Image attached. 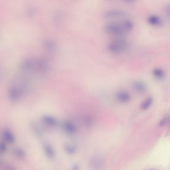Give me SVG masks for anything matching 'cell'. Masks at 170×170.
I'll return each mask as SVG.
<instances>
[{"mask_svg":"<svg viewBox=\"0 0 170 170\" xmlns=\"http://www.w3.org/2000/svg\"><path fill=\"white\" fill-rule=\"evenodd\" d=\"M116 98L119 101L123 103H126L130 101V95L126 91L120 90L118 91L116 94Z\"/></svg>","mask_w":170,"mask_h":170,"instance_id":"5b68a950","label":"cell"},{"mask_svg":"<svg viewBox=\"0 0 170 170\" xmlns=\"http://www.w3.org/2000/svg\"><path fill=\"white\" fill-rule=\"evenodd\" d=\"M122 22L124 28L127 32H130L133 29V24L130 20H125L123 21Z\"/></svg>","mask_w":170,"mask_h":170,"instance_id":"2e32d148","label":"cell"},{"mask_svg":"<svg viewBox=\"0 0 170 170\" xmlns=\"http://www.w3.org/2000/svg\"><path fill=\"white\" fill-rule=\"evenodd\" d=\"M3 137L5 140V141L8 143H14V141H16V137L13 132L10 130H4L2 133Z\"/></svg>","mask_w":170,"mask_h":170,"instance_id":"ba28073f","label":"cell"},{"mask_svg":"<svg viewBox=\"0 0 170 170\" xmlns=\"http://www.w3.org/2000/svg\"><path fill=\"white\" fill-rule=\"evenodd\" d=\"M13 154L14 156L19 159H22L26 156V153L24 149L22 148L17 147L13 150Z\"/></svg>","mask_w":170,"mask_h":170,"instance_id":"7c38bea8","label":"cell"},{"mask_svg":"<svg viewBox=\"0 0 170 170\" xmlns=\"http://www.w3.org/2000/svg\"><path fill=\"white\" fill-rule=\"evenodd\" d=\"M153 99L152 97H149L144 101L141 105V109L143 110H146L149 108L152 104Z\"/></svg>","mask_w":170,"mask_h":170,"instance_id":"4fadbf2b","label":"cell"},{"mask_svg":"<svg viewBox=\"0 0 170 170\" xmlns=\"http://www.w3.org/2000/svg\"><path fill=\"white\" fill-rule=\"evenodd\" d=\"M32 129L33 132L37 134L38 136H41L43 135V131L41 128L37 124H33L32 125Z\"/></svg>","mask_w":170,"mask_h":170,"instance_id":"e0dca14e","label":"cell"},{"mask_svg":"<svg viewBox=\"0 0 170 170\" xmlns=\"http://www.w3.org/2000/svg\"><path fill=\"white\" fill-rule=\"evenodd\" d=\"M5 170H17L14 166L10 165H8L5 167Z\"/></svg>","mask_w":170,"mask_h":170,"instance_id":"d6986e66","label":"cell"},{"mask_svg":"<svg viewBox=\"0 0 170 170\" xmlns=\"http://www.w3.org/2000/svg\"><path fill=\"white\" fill-rule=\"evenodd\" d=\"M103 165V161L99 156H94L89 162V167L91 170H101Z\"/></svg>","mask_w":170,"mask_h":170,"instance_id":"3957f363","label":"cell"},{"mask_svg":"<svg viewBox=\"0 0 170 170\" xmlns=\"http://www.w3.org/2000/svg\"><path fill=\"white\" fill-rule=\"evenodd\" d=\"M105 31L113 35L123 36L127 33L124 28L123 22H111L105 25Z\"/></svg>","mask_w":170,"mask_h":170,"instance_id":"6da1fadb","label":"cell"},{"mask_svg":"<svg viewBox=\"0 0 170 170\" xmlns=\"http://www.w3.org/2000/svg\"><path fill=\"white\" fill-rule=\"evenodd\" d=\"M42 120L46 125L54 127L57 125V121L55 118L49 115H45L42 117Z\"/></svg>","mask_w":170,"mask_h":170,"instance_id":"9c48e42d","label":"cell"},{"mask_svg":"<svg viewBox=\"0 0 170 170\" xmlns=\"http://www.w3.org/2000/svg\"><path fill=\"white\" fill-rule=\"evenodd\" d=\"M132 88L138 93H143L146 90L147 86L145 83L142 81H135L132 83Z\"/></svg>","mask_w":170,"mask_h":170,"instance_id":"8992f818","label":"cell"},{"mask_svg":"<svg viewBox=\"0 0 170 170\" xmlns=\"http://www.w3.org/2000/svg\"><path fill=\"white\" fill-rule=\"evenodd\" d=\"M72 170H79L78 166L77 165L74 166L73 168H72Z\"/></svg>","mask_w":170,"mask_h":170,"instance_id":"44dd1931","label":"cell"},{"mask_svg":"<svg viewBox=\"0 0 170 170\" xmlns=\"http://www.w3.org/2000/svg\"><path fill=\"white\" fill-rule=\"evenodd\" d=\"M63 128L65 132L71 134L75 133L77 130L76 126L72 123L69 121H67L64 123Z\"/></svg>","mask_w":170,"mask_h":170,"instance_id":"30bf717a","label":"cell"},{"mask_svg":"<svg viewBox=\"0 0 170 170\" xmlns=\"http://www.w3.org/2000/svg\"><path fill=\"white\" fill-rule=\"evenodd\" d=\"M126 13L122 10L119 9H110L105 13V16L108 18H117L125 16Z\"/></svg>","mask_w":170,"mask_h":170,"instance_id":"277c9868","label":"cell"},{"mask_svg":"<svg viewBox=\"0 0 170 170\" xmlns=\"http://www.w3.org/2000/svg\"><path fill=\"white\" fill-rule=\"evenodd\" d=\"M166 123H167V118H164L161 121L160 123V125L164 126V125L166 124Z\"/></svg>","mask_w":170,"mask_h":170,"instance_id":"ffe728a7","label":"cell"},{"mask_svg":"<svg viewBox=\"0 0 170 170\" xmlns=\"http://www.w3.org/2000/svg\"><path fill=\"white\" fill-rule=\"evenodd\" d=\"M43 151L45 154L49 159H54L56 156V153L53 147L48 143H45L43 145Z\"/></svg>","mask_w":170,"mask_h":170,"instance_id":"52a82bcc","label":"cell"},{"mask_svg":"<svg viewBox=\"0 0 170 170\" xmlns=\"http://www.w3.org/2000/svg\"><path fill=\"white\" fill-rule=\"evenodd\" d=\"M148 22L150 25L154 26H157L161 23V20L159 17L156 15H151L148 17Z\"/></svg>","mask_w":170,"mask_h":170,"instance_id":"8fae6325","label":"cell"},{"mask_svg":"<svg viewBox=\"0 0 170 170\" xmlns=\"http://www.w3.org/2000/svg\"><path fill=\"white\" fill-rule=\"evenodd\" d=\"M153 75L158 79H162L165 76V72L162 69H155L153 70Z\"/></svg>","mask_w":170,"mask_h":170,"instance_id":"5bb4252c","label":"cell"},{"mask_svg":"<svg viewBox=\"0 0 170 170\" xmlns=\"http://www.w3.org/2000/svg\"><path fill=\"white\" fill-rule=\"evenodd\" d=\"M7 149L6 144L3 142H0V153H4L6 151Z\"/></svg>","mask_w":170,"mask_h":170,"instance_id":"ac0fdd59","label":"cell"},{"mask_svg":"<svg viewBox=\"0 0 170 170\" xmlns=\"http://www.w3.org/2000/svg\"><path fill=\"white\" fill-rule=\"evenodd\" d=\"M107 47L110 52L114 54H119L126 51L128 47V44L125 40L120 38L110 41Z\"/></svg>","mask_w":170,"mask_h":170,"instance_id":"7a4b0ae2","label":"cell"},{"mask_svg":"<svg viewBox=\"0 0 170 170\" xmlns=\"http://www.w3.org/2000/svg\"><path fill=\"white\" fill-rule=\"evenodd\" d=\"M64 150L69 154H74L76 152V149L75 147L70 144H65L64 146Z\"/></svg>","mask_w":170,"mask_h":170,"instance_id":"9a60e30c","label":"cell"}]
</instances>
